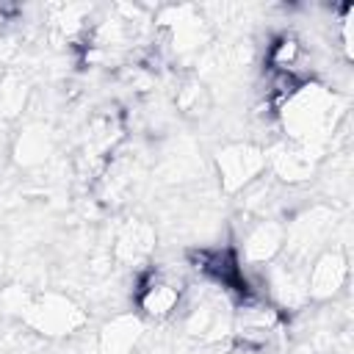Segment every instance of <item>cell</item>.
<instances>
[{"mask_svg": "<svg viewBox=\"0 0 354 354\" xmlns=\"http://www.w3.org/2000/svg\"><path fill=\"white\" fill-rule=\"evenodd\" d=\"M343 116L346 100L326 83L310 77L282 102L274 122L279 124L282 138L296 141L324 158L335 133L340 130Z\"/></svg>", "mask_w": 354, "mask_h": 354, "instance_id": "obj_1", "label": "cell"}, {"mask_svg": "<svg viewBox=\"0 0 354 354\" xmlns=\"http://www.w3.org/2000/svg\"><path fill=\"white\" fill-rule=\"evenodd\" d=\"M188 282L177 268L147 266L133 288V304L144 321H169L185 307Z\"/></svg>", "mask_w": 354, "mask_h": 354, "instance_id": "obj_2", "label": "cell"}, {"mask_svg": "<svg viewBox=\"0 0 354 354\" xmlns=\"http://www.w3.org/2000/svg\"><path fill=\"white\" fill-rule=\"evenodd\" d=\"M335 230H337V213L329 205H307L296 213L288 216L285 221V246L282 254L290 260H299L304 266H310V260L324 252L326 246L337 243L335 241Z\"/></svg>", "mask_w": 354, "mask_h": 354, "instance_id": "obj_3", "label": "cell"}, {"mask_svg": "<svg viewBox=\"0 0 354 354\" xmlns=\"http://www.w3.org/2000/svg\"><path fill=\"white\" fill-rule=\"evenodd\" d=\"M86 321H88V315H86L83 304L58 290L33 293L22 313V324L50 340L69 337V335L80 332L86 326Z\"/></svg>", "mask_w": 354, "mask_h": 354, "instance_id": "obj_4", "label": "cell"}, {"mask_svg": "<svg viewBox=\"0 0 354 354\" xmlns=\"http://www.w3.org/2000/svg\"><path fill=\"white\" fill-rule=\"evenodd\" d=\"M213 169L224 194H241L260 174H266V147L254 141H232L216 149Z\"/></svg>", "mask_w": 354, "mask_h": 354, "instance_id": "obj_5", "label": "cell"}, {"mask_svg": "<svg viewBox=\"0 0 354 354\" xmlns=\"http://www.w3.org/2000/svg\"><path fill=\"white\" fill-rule=\"evenodd\" d=\"M318 166H321V155H315L313 149L296 141L277 138L266 144V171L285 188H296L313 180L318 174Z\"/></svg>", "mask_w": 354, "mask_h": 354, "instance_id": "obj_6", "label": "cell"}, {"mask_svg": "<svg viewBox=\"0 0 354 354\" xmlns=\"http://www.w3.org/2000/svg\"><path fill=\"white\" fill-rule=\"evenodd\" d=\"M282 246H285V218H246L235 252L243 268H263L282 254Z\"/></svg>", "mask_w": 354, "mask_h": 354, "instance_id": "obj_7", "label": "cell"}, {"mask_svg": "<svg viewBox=\"0 0 354 354\" xmlns=\"http://www.w3.org/2000/svg\"><path fill=\"white\" fill-rule=\"evenodd\" d=\"M346 282H348V252L343 243H332L310 260L307 266L310 304H324V301L337 299Z\"/></svg>", "mask_w": 354, "mask_h": 354, "instance_id": "obj_8", "label": "cell"}, {"mask_svg": "<svg viewBox=\"0 0 354 354\" xmlns=\"http://www.w3.org/2000/svg\"><path fill=\"white\" fill-rule=\"evenodd\" d=\"M155 243H158L155 227L147 218L130 216L116 227L108 254H111V263L116 266L144 271L149 266V257L155 254Z\"/></svg>", "mask_w": 354, "mask_h": 354, "instance_id": "obj_9", "label": "cell"}, {"mask_svg": "<svg viewBox=\"0 0 354 354\" xmlns=\"http://www.w3.org/2000/svg\"><path fill=\"white\" fill-rule=\"evenodd\" d=\"M141 340L144 318L138 313H116L100 326L94 337V354H133Z\"/></svg>", "mask_w": 354, "mask_h": 354, "instance_id": "obj_10", "label": "cell"}, {"mask_svg": "<svg viewBox=\"0 0 354 354\" xmlns=\"http://www.w3.org/2000/svg\"><path fill=\"white\" fill-rule=\"evenodd\" d=\"M55 149V136L44 122H28L22 130L14 136L11 144V158L22 169H39L50 160Z\"/></svg>", "mask_w": 354, "mask_h": 354, "instance_id": "obj_11", "label": "cell"}, {"mask_svg": "<svg viewBox=\"0 0 354 354\" xmlns=\"http://www.w3.org/2000/svg\"><path fill=\"white\" fill-rule=\"evenodd\" d=\"M304 64H310V53L304 47V41L293 33H277L268 47H266V69H277V72H290L299 75L304 80H310L313 75L304 69Z\"/></svg>", "mask_w": 354, "mask_h": 354, "instance_id": "obj_12", "label": "cell"}, {"mask_svg": "<svg viewBox=\"0 0 354 354\" xmlns=\"http://www.w3.org/2000/svg\"><path fill=\"white\" fill-rule=\"evenodd\" d=\"M174 105L183 116L199 119L213 108V91L207 88V83L199 75H185L174 91Z\"/></svg>", "mask_w": 354, "mask_h": 354, "instance_id": "obj_13", "label": "cell"}, {"mask_svg": "<svg viewBox=\"0 0 354 354\" xmlns=\"http://www.w3.org/2000/svg\"><path fill=\"white\" fill-rule=\"evenodd\" d=\"M30 83L19 72H6L0 77V119H17L25 113L30 102Z\"/></svg>", "mask_w": 354, "mask_h": 354, "instance_id": "obj_14", "label": "cell"}, {"mask_svg": "<svg viewBox=\"0 0 354 354\" xmlns=\"http://www.w3.org/2000/svg\"><path fill=\"white\" fill-rule=\"evenodd\" d=\"M30 296H33V293H28L25 288H19V285H8V288H3V293H0V307H3L6 313H11V315L22 318V313H25Z\"/></svg>", "mask_w": 354, "mask_h": 354, "instance_id": "obj_15", "label": "cell"}]
</instances>
